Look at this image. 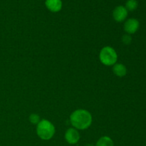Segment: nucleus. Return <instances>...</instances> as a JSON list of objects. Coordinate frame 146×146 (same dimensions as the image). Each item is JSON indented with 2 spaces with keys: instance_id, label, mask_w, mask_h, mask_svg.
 <instances>
[{
  "instance_id": "9b49d317",
  "label": "nucleus",
  "mask_w": 146,
  "mask_h": 146,
  "mask_svg": "<svg viewBox=\"0 0 146 146\" xmlns=\"http://www.w3.org/2000/svg\"><path fill=\"white\" fill-rule=\"evenodd\" d=\"M41 118H40L39 115L36 113H31L30 114L29 117V121L33 125H36L38 123L41 121Z\"/></svg>"
},
{
  "instance_id": "ddd939ff",
  "label": "nucleus",
  "mask_w": 146,
  "mask_h": 146,
  "mask_svg": "<svg viewBox=\"0 0 146 146\" xmlns=\"http://www.w3.org/2000/svg\"><path fill=\"white\" fill-rule=\"evenodd\" d=\"M85 146H95V145H93V144H90V143H88V144H86V145Z\"/></svg>"
},
{
  "instance_id": "9d476101",
  "label": "nucleus",
  "mask_w": 146,
  "mask_h": 146,
  "mask_svg": "<svg viewBox=\"0 0 146 146\" xmlns=\"http://www.w3.org/2000/svg\"><path fill=\"white\" fill-rule=\"evenodd\" d=\"M138 3L136 0H128L125 3V9L128 11H133L138 8Z\"/></svg>"
},
{
  "instance_id": "f03ea898",
  "label": "nucleus",
  "mask_w": 146,
  "mask_h": 146,
  "mask_svg": "<svg viewBox=\"0 0 146 146\" xmlns=\"http://www.w3.org/2000/svg\"><path fill=\"white\" fill-rule=\"evenodd\" d=\"M36 131L38 138L44 141H48L55 135L56 128L48 120L41 119L36 125Z\"/></svg>"
},
{
  "instance_id": "1a4fd4ad",
  "label": "nucleus",
  "mask_w": 146,
  "mask_h": 146,
  "mask_svg": "<svg viewBox=\"0 0 146 146\" xmlns=\"http://www.w3.org/2000/svg\"><path fill=\"white\" fill-rule=\"evenodd\" d=\"M95 146H114L113 140L109 136H102L98 140Z\"/></svg>"
},
{
  "instance_id": "6e6552de",
  "label": "nucleus",
  "mask_w": 146,
  "mask_h": 146,
  "mask_svg": "<svg viewBox=\"0 0 146 146\" xmlns=\"http://www.w3.org/2000/svg\"><path fill=\"white\" fill-rule=\"evenodd\" d=\"M113 72L116 76L118 77H124L127 74V68L124 64L121 63H118L113 66Z\"/></svg>"
},
{
  "instance_id": "0eeeda50",
  "label": "nucleus",
  "mask_w": 146,
  "mask_h": 146,
  "mask_svg": "<svg viewBox=\"0 0 146 146\" xmlns=\"http://www.w3.org/2000/svg\"><path fill=\"white\" fill-rule=\"evenodd\" d=\"M45 5L50 11L56 13L61 10L63 3L61 0H46Z\"/></svg>"
},
{
  "instance_id": "f8f14e48",
  "label": "nucleus",
  "mask_w": 146,
  "mask_h": 146,
  "mask_svg": "<svg viewBox=\"0 0 146 146\" xmlns=\"http://www.w3.org/2000/svg\"><path fill=\"white\" fill-rule=\"evenodd\" d=\"M121 41H122L123 44L125 45H129L132 42V37L130 34H125L123 35L122 38H121Z\"/></svg>"
},
{
  "instance_id": "7ed1b4c3",
  "label": "nucleus",
  "mask_w": 146,
  "mask_h": 146,
  "mask_svg": "<svg viewBox=\"0 0 146 146\" xmlns=\"http://www.w3.org/2000/svg\"><path fill=\"white\" fill-rule=\"evenodd\" d=\"M98 57L101 64L106 66H113L118 62V54L116 51L109 46L101 48Z\"/></svg>"
},
{
  "instance_id": "39448f33",
  "label": "nucleus",
  "mask_w": 146,
  "mask_h": 146,
  "mask_svg": "<svg viewBox=\"0 0 146 146\" xmlns=\"http://www.w3.org/2000/svg\"><path fill=\"white\" fill-rule=\"evenodd\" d=\"M128 11L124 6H117L113 11V18L116 22L121 23L125 21L128 17Z\"/></svg>"
},
{
  "instance_id": "20e7f679",
  "label": "nucleus",
  "mask_w": 146,
  "mask_h": 146,
  "mask_svg": "<svg viewBox=\"0 0 146 146\" xmlns=\"http://www.w3.org/2000/svg\"><path fill=\"white\" fill-rule=\"evenodd\" d=\"M140 27V23L138 19L135 18H130L125 21L123 25V29L126 34H133L138 31Z\"/></svg>"
},
{
  "instance_id": "f257e3e1",
  "label": "nucleus",
  "mask_w": 146,
  "mask_h": 146,
  "mask_svg": "<svg viewBox=\"0 0 146 146\" xmlns=\"http://www.w3.org/2000/svg\"><path fill=\"white\" fill-rule=\"evenodd\" d=\"M69 120L73 128L78 131H84L91 125L93 117L87 110L77 109L71 113Z\"/></svg>"
},
{
  "instance_id": "4468645a",
  "label": "nucleus",
  "mask_w": 146,
  "mask_h": 146,
  "mask_svg": "<svg viewBox=\"0 0 146 146\" xmlns=\"http://www.w3.org/2000/svg\"><path fill=\"white\" fill-rule=\"evenodd\" d=\"M145 144H146V143H145Z\"/></svg>"
},
{
  "instance_id": "423d86ee",
  "label": "nucleus",
  "mask_w": 146,
  "mask_h": 146,
  "mask_svg": "<svg viewBox=\"0 0 146 146\" xmlns=\"http://www.w3.org/2000/svg\"><path fill=\"white\" fill-rule=\"evenodd\" d=\"M66 141L71 145L76 144L80 140V133L78 130L74 128H69L66 130L64 135Z\"/></svg>"
}]
</instances>
